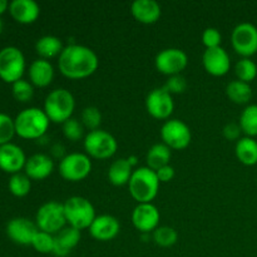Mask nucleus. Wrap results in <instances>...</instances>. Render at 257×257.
<instances>
[{
	"label": "nucleus",
	"instance_id": "19",
	"mask_svg": "<svg viewBox=\"0 0 257 257\" xmlns=\"http://www.w3.org/2000/svg\"><path fill=\"white\" fill-rule=\"evenodd\" d=\"M54 171V161L44 153H35L27 160L24 173L33 181H43Z\"/></svg>",
	"mask_w": 257,
	"mask_h": 257
},
{
	"label": "nucleus",
	"instance_id": "43",
	"mask_svg": "<svg viewBox=\"0 0 257 257\" xmlns=\"http://www.w3.org/2000/svg\"><path fill=\"white\" fill-rule=\"evenodd\" d=\"M7 10H9V3L7 0H0V15L4 14Z\"/></svg>",
	"mask_w": 257,
	"mask_h": 257
},
{
	"label": "nucleus",
	"instance_id": "34",
	"mask_svg": "<svg viewBox=\"0 0 257 257\" xmlns=\"http://www.w3.org/2000/svg\"><path fill=\"white\" fill-rule=\"evenodd\" d=\"M13 97L20 103H28L34 97V85L29 80L20 79L12 84Z\"/></svg>",
	"mask_w": 257,
	"mask_h": 257
},
{
	"label": "nucleus",
	"instance_id": "28",
	"mask_svg": "<svg viewBox=\"0 0 257 257\" xmlns=\"http://www.w3.org/2000/svg\"><path fill=\"white\" fill-rule=\"evenodd\" d=\"M226 95L235 104H247L252 98V88L248 83L236 79L227 84Z\"/></svg>",
	"mask_w": 257,
	"mask_h": 257
},
{
	"label": "nucleus",
	"instance_id": "3",
	"mask_svg": "<svg viewBox=\"0 0 257 257\" xmlns=\"http://www.w3.org/2000/svg\"><path fill=\"white\" fill-rule=\"evenodd\" d=\"M160 183L155 171L146 166L133 171L128 188L131 196L137 203H152L158 195Z\"/></svg>",
	"mask_w": 257,
	"mask_h": 257
},
{
	"label": "nucleus",
	"instance_id": "45",
	"mask_svg": "<svg viewBox=\"0 0 257 257\" xmlns=\"http://www.w3.org/2000/svg\"><path fill=\"white\" fill-rule=\"evenodd\" d=\"M2 30H3V22L2 19H0V34H2Z\"/></svg>",
	"mask_w": 257,
	"mask_h": 257
},
{
	"label": "nucleus",
	"instance_id": "9",
	"mask_svg": "<svg viewBox=\"0 0 257 257\" xmlns=\"http://www.w3.org/2000/svg\"><path fill=\"white\" fill-rule=\"evenodd\" d=\"M92 172V161L85 153H69L59 162V173L65 181L80 182L85 180Z\"/></svg>",
	"mask_w": 257,
	"mask_h": 257
},
{
	"label": "nucleus",
	"instance_id": "2",
	"mask_svg": "<svg viewBox=\"0 0 257 257\" xmlns=\"http://www.w3.org/2000/svg\"><path fill=\"white\" fill-rule=\"evenodd\" d=\"M17 136L24 140H40L49 128L50 120L40 108L29 107L18 113L14 119Z\"/></svg>",
	"mask_w": 257,
	"mask_h": 257
},
{
	"label": "nucleus",
	"instance_id": "1",
	"mask_svg": "<svg viewBox=\"0 0 257 257\" xmlns=\"http://www.w3.org/2000/svg\"><path fill=\"white\" fill-rule=\"evenodd\" d=\"M99 67L98 55L89 47L70 44L58 57V68L65 78L78 80L90 77Z\"/></svg>",
	"mask_w": 257,
	"mask_h": 257
},
{
	"label": "nucleus",
	"instance_id": "17",
	"mask_svg": "<svg viewBox=\"0 0 257 257\" xmlns=\"http://www.w3.org/2000/svg\"><path fill=\"white\" fill-rule=\"evenodd\" d=\"M27 156L22 147L14 143H7L0 146V170L15 175L24 170L27 163Z\"/></svg>",
	"mask_w": 257,
	"mask_h": 257
},
{
	"label": "nucleus",
	"instance_id": "40",
	"mask_svg": "<svg viewBox=\"0 0 257 257\" xmlns=\"http://www.w3.org/2000/svg\"><path fill=\"white\" fill-rule=\"evenodd\" d=\"M222 133H223V137H225L227 141H236V142H237V141L241 138L242 130H241L238 123L230 122L223 127Z\"/></svg>",
	"mask_w": 257,
	"mask_h": 257
},
{
	"label": "nucleus",
	"instance_id": "26",
	"mask_svg": "<svg viewBox=\"0 0 257 257\" xmlns=\"http://www.w3.org/2000/svg\"><path fill=\"white\" fill-rule=\"evenodd\" d=\"M235 155L245 166L257 165V141L251 137H241L236 142Z\"/></svg>",
	"mask_w": 257,
	"mask_h": 257
},
{
	"label": "nucleus",
	"instance_id": "22",
	"mask_svg": "<svg viewBox=\"0 0 257 257\" xmlns=\"http://www.w3.org/2000/svg\"><path fill=\"white\" fill-rule=\"evenodd\" d=\"M9 13L20 24H33L40 15V7L34 0H13L9 3Z\"/></svg>",
	"mask_w": 257,
	"mask_h": 257
},
{
	"label": "nucleus",
	"instance_id": "29",
	"mask_svg": "<svg viewBox=\"0 0 257 257\" xmlns=\"http://www.w3.org/2000/svg\"><path fill=\"white\" fill-rule=\"evenodd\" d=\"M242 133L246 137L255 138L257 136V104H250L241 112L238 120Z\"/></svg>",
	"mask_w": 257,
	"mask_h": 257
},
{
	"label": "nucleus",
	"instance_id": "39",
	"mask_svg": "<svg viewBox=\"0 0 257 257\" xmlns=\"http://www.w3.org/2000/svg\"><path fill=\"white\" fill-rule=\"evenodd\" d=\"M202 43L206 49H213V48L221 47L222 43V35L220 30L216 28H207L202 33Z\"/></svg>",
	"mask_w": 257,
	"mask_h": 257
},
{
	"label": "nucleus",
	"instance_id": "4",
	"mask_svg": "<svg viewBox=\"0 0 257 257\" xmlns=\"http://www.w3.org/2000/svg\"><path fill=\"white\" fill-rule=\"evenodd\" d=\"M74 108L75 99L72 93L65 88H58L47 95L43 110L48 115L50 122L63 124L72 118Z\"/></svg>",
	"mask_w": 257,
	"mask_h": 257
},
{
	"label": "nucleus",
	"instance_id": "35",
	"mask_svg": "<svg viewBox=\"0 0 257 257\" xmlns=\"http://www.w3.org/2000/svg\"><path fill=\"white\" fill-rule=\"evenodd\" d=\"M63 135H64V137L67 138L68 141H70V142H78V141L82 140L83 137H85L84 136V125L82 124V122H80L79 119H77V118H70V119H68L67 122L63 123Z\"/></svg>",
	"mask_w": 257,
	"mask_h": 257
},
{
	"label": "nucleus",
	"instance_id": "12",
	"mask_svg": "<svg viewBox=\"0 0 257 257\" xmlns=\"http://www.w3.org/2000/svg\"><path fill=\"white\" fill-rule=\"evenodd\" d=\"M188 65V57L182 49L178 48H167L156 55L155 67L161 74L167 77L178 75Z\"/></svg>",
	"mask_w": 257,
	"mask_h": 257
},
{
	"label": "nucleus",
	"instance_id": "37",
	"mask_svg": "<svg viewBox=\"0 0 257 257\" xmlns=\"http://www.w3.org/2000/svg\"><path fill=\"white\" fill-rule=\"evenodd\" d=\"M15 135L17 132L14 119L5 113H0V146L12 143Z\"/></svg>",
	"mask_w": 257,
	"mask_h": 257
},
{
	"label": "nucleus",
	"instance_id": "25",
	"mask_svg": "<svg viewBox=\"0 0 257 257\" xmlns=\"http://www.w3.org/2000/svg\"><path fill=\"white\" fill-rule=\"evenodd\" d=\"M63 49H64V45L62 40L55 35H44L35 43V52L39 55L40 59L49 60L59 57Z\"/></svg>",
	"mask_w": 257,
	"mask_h": 257
},
{
	"label": "nucleus",
	"instance_id": "13",
	"mask_svg": "<svg viewBox=\"0 0 257 257\" xmlns=\"http://www.w3.org/2000/svg\"><path fill=\"white\" fill-rule=\"evenodd\" d=\"M146 109L148 114L158 120H168L175 110L173 98L165 88H155L146 98Z\"/></svg>",
	"mask_w": 257,
	"mask_h": 257
},
{
	"label": "nucleus",
	"instance_id": "5",
	"mask_svg": "<svg viewBox=\"0 0 257 257\" xmlns=\"http://www.w3.org/2000/svg\"><path fill=\"white\" fill-rule=\"evenodd\" d=\"M63 206L68 226H72L79 231L89 228L94 218L97 217L94 206L89 200L82 196L69 197L63 203Z\"/></svg>",
	"mask_w": 257,
	"mask_h": 257
},
{
	"label": "nucleus",
	"instance_id": "20",
	"mask_svg": "<svg viewBox=\"0 0 257 257\" xmlns=\"http://www.w3.org/2000/svg\"><path fill=\"white\" fill-rule=\"evenodd\" d=\"M80 237H82V233L79 230L67 225L62 231L54 235L53 255L57 257H67L77 247Z\"/></svg>",
	"mask_w": 257,
	"mask_h": 257
},
{
	"label": "nucleus",
	"instance_id": "41",
	"mask_svg": "<svg viewBox=\"0 0 257 257\" xmlns=\"http://www.w3.org/2000/svg\"><path fill=\"white\" fill-rule=\"evenodd\" d=\"M155 172L156 175H157L158 181L163 183H167L170 182V181H172L173 178H175V173H176L175 168H173L171 165L163 166V167H161L160 170L155 171Z\"/></svg>",
	"mask_w": 257,
	"mask_h": 257
},
{
	"label": "nucleus",
	"instance_id": "33",
	"mask_svg": "<svg viewBox=\"0 0 257 257\" xmlns=\"http://www.w3.org/2000/svg\"><path fill=\"white\" fill-rule=\"evenodd\" d=\"M80 122L89 132L99 130V125L102 123V113L94 105L85 107L80 114Z\"/></svg>",
	"mask_w": 257,
	"mask_h": 257
},
{
	"label": "nucleus",
	"instance_id": "14",
	"mask_svg": "<svg viewBox=\"0 0 257 257\" xmlns=\"http://www.w3.org/2000/svg\"><path fill=\"white\" fill-rule=\"evenodd\" d=\"M160 211L153 203H138L132 212V223L141 233L153 232L160 225Z\"/></svg>",
	"mask_w": 257,
	"mask_h": 257
},
{
	"label": "nucleus",
	"instance_id": "27",
	"mask_svg": "<svg viewBox=\"0 0 257 257\" xmlns=\"http://www.w3.org/2000/svg\"><path fill=\"white\" fill-rule=\"evenodd\" d=\"M171 148H168L165 143H156L148 150L147 156H146V162L147 167L153 171L160 170L163 166L170 165L172 152Z\"/></svg>",
	"mask_w": 257,
	"mask_h": 257
},
{
	"label": "nucleus",
	"instance_id": "7",
	"mask_svg": "<svg viewBox=\"0 0 257 257\" xmlns=\"http://www.w3.org/2000/svg\"><path fill=\"white\" fill-rule=\"evenodd\" d=\"M35 225L39 231H44L50 235H57L68 225L63 203L49 201L40 206L35 215Z\"/></svg>",
	"mask_w": 257,
	"mask_h": 257
},
{
	"label": "nucleus",
	"instance_id": "23",
	"mask_svg": "<svg viewBox=\"0 0 257 257\" xmlns=\"http://www.w3.org/2000/svg\"><path fill=\"white\" fill-rule=\"evenodd\" d=\"M28 74H29V82L34 87L45 88L52 84L54 79V68L49 60L39 58L30 64Z\"/></svg>",
	"mask_w": 257,
	"mask_h": 257
},
{
	"label": "nucleus",
	"instance_id": "8",
	"mask_svg": "<svg viewBox=\"0 0 257 257\" xmlns=\"http://www.w3.org/2000/svg\"><path fill=\"white\" fill-rule=\"evenodd\" d=\"M25 72V57L17 47H5L0 50V79L5 83L18 82L23 79Z\"/></svg>",
	"mask_w": 257,
	"mask_h": 257
},
{
	"label": "nucleus",
	"instance_id": "6",
	"mask_svg": "<svg viewBox=\"0 0 257 257\" xmlns=\"http://www.w3.org/2000/svg\"><path fill=\"white\" fill-rule=\"evenodd\" d=\"M85 155L95 160H108L113 157L118 150V142L114 136L103 130L88 132L84 137Z\"/></svg>",
	"mask_w": 257,
	"mask_h": 257
},
{
	"label": "nucleus",
	"instance_id": "44",
	"mask_svg": "<svg viewBox=\"0 0 257 257\" xmlns=\"http://www.w3.org/2000/svg\"><path fill=\"white\" fill-rule=\"evenodd\" d=\"M127 161H128V163H130V165L132 166V167H135V166H137L138 158L136 157V156H130V157L127 158Z\"/></svg>",
	"mask_w": 257,
	"mask_h": 257
},
{
	"label": "nucleus",
	"instance_id": "10",
	"mask_svg": "<svg viewBox=\"0 0 257 257\" xmlns=\"http://www.w3.org/2000/svg\"><path fill=\"white\" fill-rule=\"evenodd\" d=\"M161 138L162 143H165L171 150L182 151L190 146L192 133L183 120L168 119L161 128Z\"/></svg>",
	"mask_w": 257,
	"mask_h": 257
},
{
	"label": "nucleus",
	"instance_id": "15",
	"mask_svg": "<svg viewBox=\"0 0 257 257\" xmlns=\"http://www.w3.org/2000/svg\"><path fill=\"white\" fill-rule=\"evenodd\" d=\"M38 231L35 222L27 217L12 218L7 225L8 237L20 246H32V241Z\"/></svg>",
	"mask_w": 257,
	"mask_h": 257
},
{
	"label": "nucleus",
	"instance_id": "11",
	"mask_svg": "<svg viewBox=\"0 0 257 257\" xmlns=\"http://www.w3.org/2000/svg\"><path fill=\"white\" fill-rule=\"evenodd\" d=\"M233 50L242 58H251L257 53V28L251 23H240L231 34Z\"/></svg>",
	"mask_w": 257,
	"mask_h": 257
},
{
	"label": "nucleus",
	"instance_id": "32",
	"mask_svg": "<svg viewBox=\"0 0 257 257\" xmlns=\"http://www.w3.org/2000/svg\"><path fill=\"white\" fill-rule=\"evenodd\" d=\"M152 238L156 245L161 247H172L178 240L177 231L170 226H158L152 233Z\"/></svg>",
	"mask_w": 257,
	"mask_h": 257
},
{
	"label": "nucleus",
	"instance_id": "31",
	"mask_svg": "<svg viewBox=\"0 0 257 257\" xmlns=\"http://www.w3.org/2000/svg\"><path fill=\"white\" fill-rule=\"evenodd\" d=\"M235 74L238 80L250 84L257 77V65L250 58H241L235 65Z\"/></svg>",
	"mask_w": 257,
	"mask_h": 257
},
{
	"label": "nucleus",
	"instance_id": "21",
	"mask_svg": "<svg viewBox=\"0 0 257 257\" xmlns=\"http://www.w3.org/2000/svg\"><path fill=\"white\" fill-rule=\"evenodd\" d=\"M133 18L141 24H155L160 20L162 9L156 0H136L131 5Z\"/></svg>",
	"mask_w": 257,
	"mask_h": 257
},
{
	"label": "nucleus",
	"instance_id": "30",
	"mask_svg": "<svg viewBox=\"0 0 257 257\" xmlns=\"http://www.w3.org/2000/svg\"><path fill=\"white\" fill-rule=\"evenodd\" d=\"M8 187H9L10 193L15 197H25L27 195H29L30 190H32V180L25 173H15L10 177Z\"/></svg>",
	"mask_w": 257,
	"mask_h": 257
},
{
	"label": "nucleus",
	"instance_id": "38",
	"mask_svg": "<svg viewBox=\"0 0 257 257\" xmlns=\"http://www.w3.org/2000/svg\"><path fill=\"white\" fill-rule=\"evenodd\" d=\"M163 88H165L171 95L182 94V93H185V90L187 89V80H186V78L183 77L182 74L172 75V77H168L167 82H166L165 87Z\"/></svg>",
	"mask_w": 257,
	"mask_h": 257
},
{
	"label": "nucleus",
	"instance_id": "36",
	"mask_svg": "<svg viewBox=\"0 0 257 257\" xmlns=\"http://www.w3.org/2000/svg\"><path fill=\"white\" fill-rule=\"evenodd\" d=\"M32 247L39 253H53L54 250V235L38 231L32 241Z\"/></svg>",
	"mask_w": 257,
	"mask_h": 257
},
{
	"label": "nucleus",
	"instance_id": "18",
	"mask_svg": "<svg viewBox=\"0 0 257 257\" xmlns=\"http://www.w3.org/2000/svg\"><path fill=\"white\" fill-rule=\"evenodd\" d=\"M88 230L94 240L107 242V241H112L113 238L117 237L120 231V225L119 221L114 216L100 215L94 218Z\"/></svg>",
	"mask_w": 257,
	"mask_h": 257
},
{
	"label": "nucleus",
	"instance_id": "16",
	"mask_svg": "<svg viewBox=\"0 0 257 257\" xmlns=\"http://www.w3.org/2000/svg\"><path fill=\"white\" fill-rule=\"evenodd\" d=\"M202 64L206 72L212 77H223L231 68L230 55L222 47L206 49L202 55Z\"/></svg>",
	"mask_w": 257,
	"mask_h": 257
},
{
	"label": "nucleus",
	"instance_id": "42",
	"mask_svg": "<svg viewBox=\"0 0 257 257\" xmlns=\"http://www.w3.org/2000/svg\"><path fill=\"white\" fill-rule=\"evenodd\" d=\"M52 151L53 155H54L55 157H64V156H63V153H64V147H63L62 145H59V143H57V145L52 148Z\"/></svg>",
	"mask_w": 257,
	"mask_h": 257
},
{
	"label": "nucleus",
	"instance_id": "24",
	"mask_svg": "<svg viewBox=\"0 0 257 257\" xmlns=\"http://www.w3.org/2000/svg\"><path fill=\"white\" fill-rule=\"evenodd\" d=\"M132 175L133 167L128 163L127 158H118L108 168V181L117 187L128 185Z\"/></svg>",
	"mask_w": 257,
	"mask_h": 257
}]
</instances>
